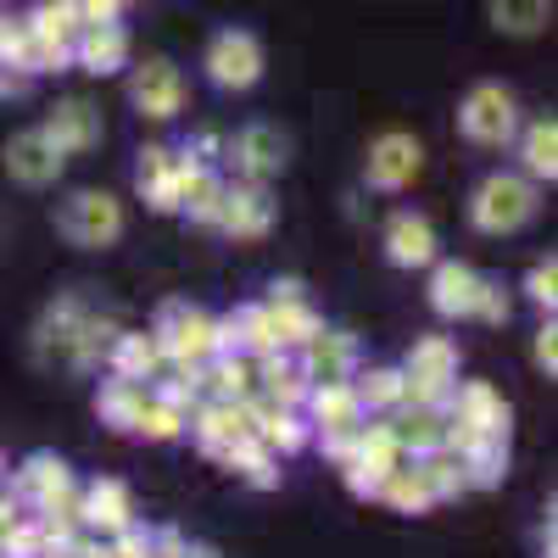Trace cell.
<instances>
[{"label":"cell","instance_id":"3","mask_svg":"<svg viewBox=\"0 0 558 558\" xmlns=\"http://www.w3.org/2000/svg\"><path fill=\"white\" fill-rule=\"evenodd\" d=\"M157 341L179 368H202L207 357H218V324L207 313H196L191 302H168L157 318Z\"/></svg>","mask_w":558,"mask_h":558},{"label":"cell","instance_id":"37","mask_svg":"<svg viewBox=\"0 0 558 558\" xmlns=\"http://www.w3.org/2000/svg\"><path fill=\"white\" fill-rule=\"evenodd\" d=\"M107 553H112V558H146V553H151V531L123 525V531H118V542H112Z\"/></svg>","mask_w":558,"mask_h":558},{"label":"cell","instance_id":"16","mask_svg":"<svg viewBox=\"0 0 558 558\" xmlns=\"http://www.w3.org/2000/svg\"><path fill=\"white\" fill-rule=\"evenodd\" d=\"M7 162H12V179H23V184H34V191H39V184H51L57 173H62V151L51 146V140H45L39 129L34 134H17L12 140V151H7Z\"/></svg>","mask_w":558,"mask_h":558},{"label":"cell","instance_id":"6","mask_svg":"<svg viewBox=\"0 0 558 558\" xmlns=\"http://www.w3.org/2000/svg\"><path fill=\"white\" fill-rule=\"evenodd\" d=\"M257 73H263V45H257V34L223 28V34L213 39V51H207V78L223 84V89H246V84H257Z\"/></svg>","mask_w":558,"mask_h":558},{"label":"cell","instance_id":"19","mask_svg":"<svg viewBox=\"0 0 558 558\" xmlns=\"http://www.w3.org/2000/svg\"><path fill=\"white\" fill-rule=\"evenodd\" d=\"M313 402V418H318V430H357L363 425V402L352 397V380H330V386H307Z\"/></svg>","mask_w":558,"mask_h":558},{"label":"cell","instance_id":"11","mask_svg":"<svg viewBox=\"0 0 558 558\" xmlns=\"http://www.w3.org/2000/svg\"><path fill=\"white\" fill-rule=\"evenodd\" d=\"M352 363H357V341L352 336H307L302 341V368H307V380L313 386H330V380H347L352 375Z\"/></svg>","mask_w":558,"mask_h":558},{"label":"cell","instance_id":"28","mask_svg":"<svg viewBox=\"0 0 558 558\" xmlns=\"http://www.w3.org/2000/svg\"><path fill=\"white\" fill-rule=\"evenodd\" d=\"M380 497H386L391 508H402V514H425V508L436 502L430 486H425V475H418V470H402V463L380 481Z\"/></svg>","mask_w":558,"mask_h":558},{"label":"cell","instance_id":"38","mask_svg":"<svg viewBox=\"0 0 558 558\" xmlns=\"http://www.w3.org/2000/svg\"><path fill=\"white\" fill-rule=\"evenodd\" d=\"M553 286H558V268H553V257H547V263H536V268H531V296H536L542 307H553V296H558Z\"/></svg>","mask_w":558,"mask_h":558},{"label":"cell","instance_id":"24","mask_svg":"<svg viewBox=\"0 0 558 558\" xmlns=\"http://www.w3.org/2000/svg\"><path fill=\"white\" fill-rule=\"evenodd\" d=\"M151 397H146V386L140 380H123V375H112L107 386H101V397H96V413L107 418L112 430H134V418H140V408H146Z\"/></svg>","mask_w":558,"mask_h":558},{"label":"cell","instance_id":"29","mask_svg":"<svg viewBox=\"0 0 558 558\" xmlns=\"http://www.w3.org/2000/svg\"><path fill=\"white\" fill-rule=\"evenodd\" d=\"M525 173L531 179H553L558 173V129L547 118L525 129Z\"/></svg>","mask_w":558,"mask_h":558},{"label":"cell","instance_id":"42","mask_svg":"<svg viewBox=\"0 0 558 558\" xmlns=\"http://www.w3.org/2000/svg\"><path fill=\"white\" fill-rule=\"evenodd\" d=\"M146 558H157V553H146Z\"/></svg>","mask_w":558,"mask_h":558},{"label":"cell","instance_id":"27","mask_svg":"<svg viewBox=\"0 0 558 558\" xmlns=\"http://www.w3.org/2000/svg\"><path fill=\"white\" fill-rule=\"evenodd\" d=\"M34 39L39 45H73V34L84 28V17H78V0H45V7L34 12Z\"/></svg>","mask_w":558,"mask_h":558},{"label":"cell","instance_id":"32","mask_svg":"<svg viewBox=\"0 0 558 558\" xmlns=\"http://www.w3.org/2000/svg\"><path fill=\"white\" fill-rule=\"evenodd\" d=\"M223 463H229V470H241L252 486H274V458H268V447H263L257 436L235 441V447L223 452Z\"/></svg>","mask_w":558,"mask_h":558},{"label":"cell","instance_id":"4","mask_svg":"<svg viewBox=\"0 0 558 558\" xmlns=\"http://www.w3.org/2000/svg\"><path fill=\"white\" fill-rule=\"evenodd\" d=\"M458 129L475 140V146H508L520 129V107L502 84H475L470 101L458 107Z\"/></svg>","mask_w":558,"mask_h":558},{"label":"cell","instance_id":"20","mask_svg":"<svg viewBox=\"0 0 558 558\" xmlns=\"http://www.w3.org/2000/svg\"><path fill=\"white\" fill-rule=\"evenodd\" d=\"M391 436H397V447L413 452V458L441 452V447H447V413H441V408H413V413H402L397 425H391Z\"/></svg>","mask_w":558,"mask_h":558},{"label":"cell","instance_id":"15","mask_svg":"<svg viewBox=\"0 0 558 558\" xmlns=\"http://www.w3.org/2000/svg\"><path fill=\"white\" fill-rule=\"evenodd\" d=\"M78 520L96 525V531H107V536H118L123 525H134L129 486H123V481H96V486L84 492V502H78Z\"/></svg>","mask_w":558,"mask_h":558},{"label":"cell","instance_id":"9","mask_svg":"<svg viewBox=\"0 0 558 558\" xmlns=\"http://www.w3.org/2000/svg\"><path fill=\"white\" fill-rule=\"evenodd\" d=\"M418 140L413 134H386V140H375V151H368V184L375 191H402V184H413V173H418Z\"/></svg>","mask_w":558,"mask_h":558},{"label":"cell","instance_id":"21","mask_svg":"<svg viewBox=\"0 0 558 558\" xmlns=\"http://www.w3.org/2000/svg\"><path fill=\"white\" fill-rule=\"evenodd\" d=\"M475 268H463V263H441L436 279H430V307L441 318H470V302H475Z\"/></svg>","mask_w":558,"mask_h":558},{"label":"cell","instance_id":"2","mask_svg":"<svg viewBox=\"0 0 558 558\" xmlns=\"http://www.w3.org/2000/svg\"><path fill=\"white\" fill-rule=\"evenodd\" d=\"M470 218H475V229H486V235H514V229H525V223L536 218L531 179H520V173H492L481 191H475Z\"/></svg>","mask_w":558,"mask_h":558},{"label":"cell","instance_id":"12","mask_svg":"<svg viewBox=\"0 0 558 558\" xmlns=\"http://www.w3.org/2000/svg\"><path fill=\"white\" fill-rule=\"evenodd\" d=\"M73 57L89 68V73H118L129 62V34L118 23H84L73 34Z\"/></svg>","mask_w":558,"mask_h":558},{"label":"cell","instance_id":"39","mask_svg":"<svg viewBox=\"0 0 558 558\" xmlns=\"http://www.w3.org/2000/svg\"><path fill=\"white\" fill-rule=\"evenodd\" d=\"M118 12H123V0H78L84 23H118Z\"/></svg>","mask_w":558,"mask_h":558},{"label":"cell","instance_id":"8","mask_svg":"<svg viewBox=\"0 0 558 558\" xmlns=\"http://www.w3.org/2000/svg\"><path fill=\"white\" fill-rule=\"evenodd\" d=\"M246 436H257V418H252V402H229V397H218L213 408H202V418H196V441H202V452L207 458H223L235 441H246Z\"/></svg>","mask_w":558,"mask_h":558},{"label":"cell","instance_id":"17","mask_svg":"<svg viewBox=\"0 0 558 558\" xmlns=\"http://www.w3.org/2000/svg\"><path fill=\"white\" fill-rule=\"evenodd\" d=\"M235 162H241V173H246L252 184H263L268 173L286 168V134L268 129V123H252V129L235 140Z\"/></svg>","mask_w":558,"mask_h":558},{"label":"cell","instance_id":"33","mask_svg":"<svg viewBox=\"0 0 558 558\" xmlns=\"http://www.w3.org/2000/svg\"><path fill=\"white\" fill-rule=\"evenodd\" d=\"M352 397L363 408H397L402 402V368H368V375L352 386Z\"/></svg>","mask_w":558,"mask_h":558},{"label":"cell","instance_id":"30","mask_svg":"<svg viewBox=\"0 0 558 558\" xmlns=\"http://www.w3.org/2000/svg\"><path fill=\"white\" fill-rule=\"evenodd\" d=\"M418 475H425V486H430V497H436V502H441V497H458L463 486H470V481H463V463H458V458H447V447L418 458Z\"/></svg>","mask_w":558,"mask_h":558},{"label":"cell","instance_id":"13","mask_svg":"<svg viewBox=\"0 0 558 558\" xmlns=\"http://www.w3.org/2000/svg\"><path fill=\"white\" fill-rule=\"evenodd\" d=\"M39 134L51 140L62 157H73V151H89V146L101 140V118H96V107H89V101H62L57 118L45 123Z\"/></svg>","mask_w":558,"mask_h":558},{"label":"cell","instance_id":"31","mask_svg":"<svg viewBox=\"0 0 558 558\" xmlns=\"http://www.w3.org/2000/svg\"><path fill=\"white\" fill-rule=\"evenodd\" d=\"M547 12H553V0H492V17L508 34H536L547 23Z\"/></svg>","mask_w":558,"mask_h":558},{"label":"cell","instance_id":"5","mask_svg":"<svg viewBox=\"0 0 558 558\" xmlns=\"http://www.w3.org/2000/svg\"><path fill=\"white\" fill-rule=\"evenodd\" d=\"M62 235L73 246H112L123 235V207L101 191H84L62 207Z\"/></svg>","mask_w":558,"mask_h":558},{"label":"cell","instance_id":"35","mask_svg":"<svg viewBox=\"0 0 558 558\" xmlns=\"http://www.w3.org/2000/svg\"><path fill=\"white\" fill-rule=\"evenodd\" d=\"M470 318H481V324H502V318H508V296H502V286H497V279H475V302H470Z\"/></svg>","mask_w":558,"mask_h":558},{"label":"cell","instance_id":"26","mask_svg":"<svg viewBox=\"0 0 558 558\" xmlns=\"http://www.w3.org/2000/svg\"><path fill=\"white\" fill-rule=\"evenodd\" d=\"M162 357H168V352H162L157 330H151V336H118V341H112V375H123V380H146Z\"/></svg>","mask_w":558,"mask_h":558},{"label":"cell","instance_id":"40","mask_svg":"<svg viewBox=\"0 0 558 558\" xmlns=\"http://www.w3.org/2000/svg\"><path fill=\"white\" fill-rule=\"evenodd\" d=\"M536 363L547 368V375L558 368V330H553V324H547V330H536Z\"/></svg>","mask_w":558,"mask_h":558},{"label":"cell","instance_id":"1","mask_svg":"<svg viewBox=\"0 0 558 558\" xmlns=\"http://www.w3.org/2000/svg\"><path fill=\"white\" fill-rule=\"evenodd\" d=\"M458 386V347L447 336H425L413 352H408V368H402V402L413 408H441Z\"/></svg>","mask_w":558,"mask_h":558},{"label":"cell","instance_id":"18","mask_svg":"<svg viewBox=\"0 0 558 558\" xmlns=\"http://www.w3.org/2000/svg\"><path fill=\"white\" fill-rule=\"evenodd\" d=\"M386 252H391V263H402V268H425V263L436 257V229H430V218L397 213L391 229H386Z\"/></svg>","mask_w":558,"mask_h":558},{"label":"cell","instance_id":"25","mask_svg":"<svg viewBox=\"0 0 558 558\" xmlns=\"http://www.w3.org/2000/svg\"><path fill=\"white\" fill-rule=\"evenodd\" d=\"M179 207H191L196 223H218L223 213V184L202 168V162H184V191H179Z\"/></svg>","mask_w":558,"mask_h":558},{"label":"cell","instance_id":"34","mask_svg":"<svg viewBox=\"0 0 558 558\" xmlns=\"http://www.w3.org/2000/svg\"><path fill=\"white\" fill-rule=\"evenodd\" d=\"M134 430H146L151 441H173L184 430V413L173 402H146V408H140V418H134Z\"/></svg>","mask_w":558,"mask_h":558},{"label":"cell","instance_id":"22","mask_svg":"<svg viewBox=\"0 0 558 558\" xmlns=\"http://www.w3.org/2000/svg\"><path fill=\"white\" fill-rule=\"evenodd\" d=\"M452 413H458V418H470V425H475V430H486V436H508V408H502V397H497L486 380L458 386Z\"/></svg>","mask_w":558,"mask_h":558},{"label":"cell","instance_id":"10","mask_svg":"<svg viewBox=\"0 0 558 558\" xmlns=\"http://www.w3.org/2000/svg\"><path fill=\"white\" fill-rule=\"evenodd\" d=\"M218 223L229 229V235H241V241H257V235H268V223H274V202H268V191L263 184H235V191H223V213H218Z\"/></svg>","mask_w":558,"mask_h":558},{"label":"cell","instance_id":"23","mask_svg":"<svg viewBox=\"0 0 558 558\" xmlns=\"http://www.w3.org/2000/svg\"><path fill=\"white\" fill-rule=\"evenodd\" d=\"M257 380L268 386V397L279 402V408H296L302 397H307V368H302V357H286V352H263V368H257Z\"/></svg>","mask_w":558,"mask_h":558},{"label":"cell","instance_id":"7","mask_svg":"<svg viewBox=\"0 0 558 558\" xmlns=\"http://www.w3.org/2000/svg\"><path fill=\"white\" fill-rule=\"evenodd\" d=\"M17 502L23 508H78L73 502V475H68V463L62 458H51V452H39V458H28L23 470H17Z\"/></svg>","mask_w":558,"mask_h":558},{"label":"cell","instance_id":"36","mask_svg":"<svg viewBox=\"0 0 558 558\" xmlns=\"http://www.w3.org/2000/svg\"><path fill=\"white\" fill-rule=\"evenodd\" d=\"M162 173H173V151H162V146H151V151H140V168H134V179H140V191H146V184H157Z\"/></svg>","mask_w":558,"mask_h":558},{"label":"cell","instance_id":"14","mask_svg":"<svg viewBox=\"0 0 558 558\" xmlns=\"http://www.w3.org/2000/svg\"><path fill=\"white\" fill-rule=\"evenodd\" d=\"M134 107L146 112V118H173L179 112V101H184V84H179V73L168 68V62H146L134 73Z\"/></svg>","mask_w":558,"mask_h":558},{"label":"cell","instance_id":"41","mask_svg":"<svg viewBox=\"0 0 558 558\" xmlns=\"http://www.w3.org/2000/svg\"><path fill=\"white\" fill-rule=\"evenodd\" d=\"M0 475H7V458H0Z\"/></svg>","mask_w":558,"mask_h":558}]
</instances>
